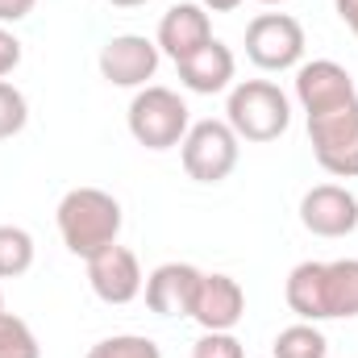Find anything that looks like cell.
Here are the masks:
<instances>
[{
	"mask_svg": "<svg viewBox=\"0 0 358 358\" xmlns=\"http://www.w3.org/2000/svg\"><path fill=\"white\" fill-rule=\"evenodd\" d=\"M55 221H59L63 246L88 263L92 255H100L104 246L117 242V234H121V204L104 187H71L59 200Z\"/></svg>",
	"mask_w": 358,
	"mask_h": 358,
	"instance_id": "cell-1",
	"label": "cell"
},
{
	"mask_svg": "<svg viewBox=\"0 0 358 358\" xmlns=\"http://www.w3.org/2000/svg\"><path fill=\"white\" fill-rule=\"evenodd\" d=\"M225 121L242 142H275L292 125V100L271 80H242L229 88Z\"/></svg>",
	"mask_w": 358,
	"mask_h": 358,
	"instance_id": "cell-2",
	"label": "cell"
},
{
	"mask_svg": "<svg viewBox=\"0 0 358 358\" xmlns=\"http://www.w3.org/2000/svg\"><path fill=\"white\" fill-rule=\"evenodd\" d=\"M125 121H129L134 142L146 146V150H171V146H179L187 138V129H192V117H187L183 96L171 88H159V84L138 88V96L129 100Z\"/></svg>",
	"mask_w": 358,
	"mask_h": 358,
	"instance_id": "cell-3",
	"label": "cell"
},
{
	"mask_svg": "<svg viewBox=\"0 0 358 358\" xmlns=\"http://www.w3.org/2000/svg\"><path fill=\"white\" fill-rule=\"evenodd\" d=\"M179 159L183 171L196 183H221L234 176L238 159H242V138L229 129V121H196L187 129V138L179 142Z\"/></svg>",
	"mask_w": 358,
	"mask_h": 358,
	"instance_id": "cell-4",
	"label": "cell"
},
{
	"mask_svg": "<svg viewBox=\"0 0 358 358\" xmlns=\"http://www.w3.org/2000/svg\"><path fill=\"white\" fill-rule=\"evenodd\" d=\"M308 142L317 163L338 179L358 176V100L308 117Z\"/></svg>",
	"mask_w": 358,
	"mask_h": 358,
	"instance_id": "cell-5",
	"label": "cell"
},
{
	"mask_svg": "<svg viewBox=\"0 0 358 358\" xmlns=\"http://www.w3.org/2000/svg\"><path fill=\"white\" fill-rule=\"evenodd\" d=\"M246 59L263 71H287L304 59V25L287 13H259L246 25Z\"/></svg>",
	"mask_w": 358,
	"mask_h": 358,
	"instance_id": "cell-6",
	"label": "cell"
},
{
	"mask_svg": "<svg viewBox=\"0 0 358 358\" xmlns=\"http://www.w3.org/2000/svg\"><path fill=\"white\" fill-rule=\"evenodd\" d=\"M159 42L142 34H117L100 46V76L113 88H146V80L159 71Z\"/></svg>",
	"mask_w": 358,
	"mask_h": 358,
	"instance_id": "cell-7",
	"label": "cell"
},
{
	"mask_svg": "<svg viewBox=\"0 0 358 358\" xmlns=\"http://www.w3.org/2000/svg\"><path fill=\"white\" fill-rule=\"evenodd\" d=\"M296 100L308 117L317 113H329V108H342V104H355L358 88L350 80V71L334 59H313V63H300L296 67Z\"/></svg>",
	"mask_w": 358,
	"mask_h": 358,
	"instance_id": "cell-8",
	"label": "cell"
},
{
	"mask_svg": "<svg viewBox=\"0 0 358 358\" xmlns=\"http://www.w3.org/2000/svg\"><path fill=\"white\" fill-rule=\"evenodd\" d=\"M204 334H234V325L246 317V292L234 275H200L192 313H187Z\"/></svg>",
	"mask_w": 358,
	"mask_h": 358,
	"instance_id": "cell-9",
	"label": "cell"
},
{
	"mask_svg": "<svg viewBox=\"0 0 358 358\" xmlns=\"http://www.w3.org/2000/svg\"><path fill=\"white\" fill-rule=\"evenodd\" d=\"M300 225L317 238H346L358 229V200L342 183H317L300 200Z\"/></svg>",
	"mask_w": 358,
	"mask_h": 358,
	"instance_id": "cell-10",
	"label": "cell"
},
{
	"mask_svg": "<svg viewBox=\"0 0 358 358\" xmlns=\"http://www.w3.org/2000/svg\"><path fill=\"white\" fill-rule=\"evenodd\" d=\"M88 283L104 304H129V300L142 296L146 275H142V263L129 246L113 242V246H104L100 255L88 259Z\"/></svg>",
	"mask_w": 358,
	"mask_h": 358,
	"instance_id": "cell-11",
	"label": "cell"
},
{
	"mask_svg": "<svg viewBox=\"0 0 358 358\" xmlns=\"http://www.w3.org/2000/svg\"><path fill=\"white\" fill-rule=\"evenodd\" d=\"M159 50L163 55H171L176 63H183L187 55H196L204 42H213V21H208V13H204V4L196 0H183V4H171L167 13H163V21H159Z\"/></svg>",
	"mask_w": 358,
	"mask_h": 358,
	"instance_id": "cell-12",
	"label": "cell"
},
{
	"mask_svg": "<svg viewBox=\"0 0 358 358\" xmlns=\"http://www.w3.org/2000/svg\"><path fill=\"white\" fill-rule=\"evenodd\" d=\"M204 271H196L192 263H163L146 275V304L159 317H187L192 313V296Z\"/></svg>",
	"mask_w": 358,
	"mask_h": 358,
	"instance_id": "cell-13",
	"label": "cell"
},
{
	"mask_svg": "<svg viewBox=\"0 0 358 358\" xmlns=\"http://www.w3.org/2000/svg\"><path fill=\"white\" fill-rule=\"evenodd\" d=\"M179 67V80H183V88L196 92V96H213V92H225L234 84V71H238V63H234V50L225 46V42H204L196 55H187Z\"/></svg>",
	"mask_w": 358,
	"mask_h": 358,
	"instance_id": "cell-14",
	"label": "cell"
},
{
	"mask_svg": "<svg viewBox=\"0 0 358 358\" xmlns=\"http://www.w3.org/2000/svg\"><path fill=\"white\" fill-rule=\"evenodd\" d=\"M283 296H287V308L300 321H313V325L329 321L325 317V263H300V267H292Z\"/></svg>",
	"mask_w": 358,
	"mask_h": 358,
	"instance_id": "cell-15",
	"label": "cell"
},
{
	"mask_svg": "<svg viewBox=\"0 0 358 358\" xmlns=\"http://www.w3.org/2000/svg\"><path fill=\"white\" fill-rule=\"evenodd\" d=\"M325 317H358V259L325 263Z\"/></svg>",
	"mask_w": 358,
	"mask_h": 358,
	"instance_id": "cell-16",
	"label": "cell"
},
{
	"mask_svg": "<svg viewBox=\"0 0 358 358\" xmlns=\"http://www.w3.org/2000/svg\"><path fill=\"white\" fill-rule=\"evenodd\" d=\"M271 350H275V358H329V342L313 321H300V325L279 329Z\"/></svg>",
	"mask_w": 358,
	"mask_h": 358,
	"instance_id": "cell-17",
	"label": "cell"
},
{
	"mask_svg": "<svg viewBox=\"0 0 358 358\" xmlns=\"http://www.w3.org/2000/svg\"><path fill=\"white\" fill-rule=\"evenodd\" d=\"M34 267V238L21 225H0V279H17Z\"/></svg>",
	"mask_w": 358,
	"mask_h": 358,
	"instance_id": "cell-18",
	"label": "cell"
},
{
	"mask_svg": "<svg viewBox=\"0 0 358 358\" xmlns=\"http://www.w3.org/2000/svg\"><path fill=\"white\" fill-rule=\"evenodd\" d=\"M84 358H163L155 338H142V334H113L104 342H96Z\"/></svg>",
	"mask_w": 358,
	"mask_h": 358,
	"instance_id": "cell-19",
	"label": "cell"
},
{
	"mask_svg": "<svg viewBox=\"0 0 358 358\" xmlns=\"http://www.w3.org/2000/svg\"><path fill=\"white\" fill-rule=\"evenodd\" d=\"M0 358H42L34 329L13 313H0Z\"/></svg>",
	"mask_w": 358,
	"mask_h": 358,
	"instance_id": "cell-20",
	"label": "cell"
},
{
	"mask_svg": "<svg viewBox=\"0 0 358 358\" xmlns=\"http://www.w3.org/2000/svg\"><path fill=\"white\" fill-rule=\"evenodd\" d=\"M29 121V104H25V92L13 88L8 80H0V142L4 138H17Z\"/></svg>",
	"mask_w": 358,
	"mask_h": 358,
	"instance_id": "cell-21",
	"label": "cell"
},
{
	"mask_svg": "<svg viewBox=\"0 0 358 358\" xmlns=\"http://www.w3.org/2000/svg\"><path fill=\"white\" fill-rule=\"evenodd\" d=\"M192 358H246V355H242V342L234 334H204L192 346Z\"/></svg>",
	"mask_w": 358,
	"mask_h": 358,
	"instance_id": "cell-22",
	"label": "cell"
},
{
	"mask_svg": "<svg viewBox=\"0 0 358 358\" xmlns=\"http://www.w3.org/2000/svg\"><path fill=\"white\" fill-rule=\"evenodd\" d=\"M17 63H21V42H17L8 29H0V80H4V76H13V71H17Z\"/></svg>",
	"mask_w": 358,
	"mask_h": 358,
	"instance_id": "cell-23",
	"label": "cell"
},
{
	"mask_svg": "<svg viewBox=\"0 0 358 358\" xmlns=\"http://www.w3.org/2000/svg\"><path fill=\"white\" fill-rule=\"evenodd\" d=\"M34 4L38 0H0V21H21L34 13Z\"/></svg>",
	"mask_w": 358,
	"mask_h": 358,
	"instance_id": "cell-24",
	"label": "cell"
},
{
	"mask_svg": "<svg viewBox=\"0 0 358 358\" xmlns=\"http://www.w3.org/2000/svg\"><path fill=\"white\" fill-rule=\"evenodd\" d=\"M334 8H338V17L346 21V29L358 38V0H334Z\"/></svg>",
	"mask_w": 358,
	"mask_h": 358,
	"instance_id": "cell-25",
	"label": "cell"
},
{
	"mask_svg": "<svg viewBox=\"0 0 358 358\" xmlns=\"http://www.w3.org/2000/svg\"><path fill=\"white\" fill-rule=\"evenodd\" d=\"M204 4V13H234V8H242V0H200Z\"/></svg>",
	"mask_w": 358,
	"mask_h": 358,
	"instance_id": "cell-26",
	"label": "cell"
},
{
	"mask_svg": "<svg viewBox=\"0 0 358 358\" xmlns=\"http://www.w3.org/2000/svg\"><path fill=\"white\" fill-rule=\"evenodd\" d=\"M108 4H117V8H138V4H146V0H108Z\"/></svg>",
	"mask_w": 358,
	"mask_h": 358,
	"instance_id": "cell-27",
	"label": "cell"
},
{
	"mask_svg": "<svg viewBox=\"0 0 358 358\" xmlns=\"http://www.w3.org/2000/svg\"><path fill=\"white\" fill-rule=\"evenodd\" d=\"M259 4H287V0H259Z\"/></svg>",
	"mask_w": 358,
	"mask_h": 358,
	"instance_id": "cell-28",
	"label": "cell"
},
{
	"mask_svg": "<svg viewBox=\"0 0 358 358\" xmlns=\"http://www.w3.org/2000/svg\"><path fill=\"white\" fill-rule=\"evenodd\" d=\"M0 313H4V292H0Z\"/></svg>",
	"mask_w": 358,
	"mask_h": 358,
	"instance_id": "cell-29",
	"label": "cell"
}]
</instances>
